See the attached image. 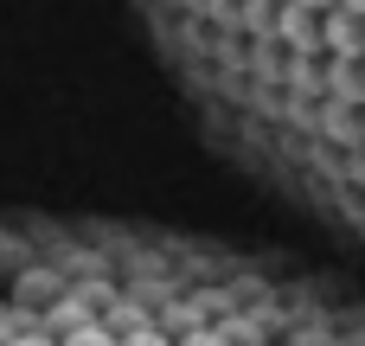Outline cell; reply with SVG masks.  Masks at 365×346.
<instances>
[{"instance_id":"3","label":"cell","mask_w":365,"mask_h":346,"mask_svg":"<svg viewBox=\"0 0 365 346\" xmlns=\"http://www.w3.org/2000/svg\"><path fill=\"white\" fill-rule=\"evenodd\" d=\"M359 77H365V64H359Z\"/></svg>"},{"instance_id":"1","label":"cell","mask_w":365,"mask_h":346,"mask_svg":"<svg viewBox=\"0 0 365 346\" xmlns=\"http://www.w3.org/2000/svg\"><path fill=\"white\" fill-rule=\"evenodd\" d=\"M321 51H327V64H365V19L327 13L321 19Z\"/></svg>"},{"instance_id":"2","label":"cell","mask_w":365,"mask_h":346,"mask_svg":"<svg viewBox=\"0 0 365 346\" xmlns=\"http://www.w3.org/2000/svg\"><path fill=\"white\" fill-rule=\"evenodd\" d=\"M334 13H353V19H365V0H334Z\"/></svg>"}]
</instances>
